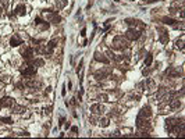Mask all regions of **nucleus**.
Segmentation results:
<instances>
[{"label":"nucleus","mask_w":185,"mask_h":139,"mask_svg":"<svg viewBox=\"0 0 185 139\" xmlns=\"http://www.w3.org/2000/svg\"><path fill=\"white\" fill-rule=\"evenodd\" d=\"M67 0H56V9L57 10H61V9H64L65 6H67Z\"/></svg>","instance_id":"dca6fc26"},{"label":"nucleus","mask_w":185,"mask_h":139,"mask_svg":"<svg viewBox=\"0 0 185 139\" xmlns=\"http://www.w3.org/2000/svg\"><path fill=\"white\" fill-rule=\"evenodd\" d=\"M0 81L4 82V84H10V82H11V79H10L9 75H0Z\"/></svg>","instance_id":"5701e85b"},{"label":"nucleus","mask_w":185,"mask_h":139,"mask_svg":"<svg viewBox=\"0 0 185 139\" xmlns=\"http://www.w3.org/2000/svg\"><path fill=\"white\" fill-rule=\"evenodd\" d=\"M106 72H107V70H105V71H98V72L95 74V78L98 81H103L106 78Z\"/></svg>","instance_id":"4468645a"},{"label":"nucleus","mask_w":185,"mask_h":139,"mask_svg":"<svg viewBox=\"0 0 185 139\" xmlns=\"http://www.w3.org/2000/svg\"><path fill=\"white\" fill-rule=\"evenodd\" d=\"M125 38H127L128 40H136V39L140 38V32L134 29V28H129L128 31L125 32Z\"/></svg>","instance_id":"20e7f679"},{"label":"nucleus","mask_w":185,"mask_h":139,"mask_svg":"<svg viewBox=\"0 0 185 139\" xmlns=\"http://www.w3.org/2000/svg\"><path fill=\"white\" fill-rule=\"evenodd\" d=\"M49 20L53 24H58V22H61V17L57 16V13H49Z\"/></svg>","instance_id":"f8f14e48"},{"label":"nucleus","mask_w":185,"mask_h":139,"mask_svg":"<svg viewBox=\"0 0 185 139\" xmlns=\"http://www.w3.org/2000/svg\"><path fill=\"white\" fill-rule=\"evenodd\" d=\"M152 61H153V56H152L150 53L146 56V58H145V65L146 67H149L150 64H152Z\"/></svg>","instance_id":"412c9836"},{"label":"nucleus","mask_w":185,"mask_h":139,"mask_svg":"<svg viewBox=\"0 0 185 139\" xmlns=\"http://www.w3.org/2000/svg\"><path fill=\"white\" fill-rule=\"evenodd\" d=\"M99 100H103V102H107V99H109V96L106 95V93H103V95H99V97H98Z\"/></svg>","instance_id":"b1692460"},{"label":"nucleus","mask_w":185,"mask_h":139,"mask_svg":"<svg viewBox=\"0 0 185 139\" xmlns=\"http://www.w3.org/2000/svg\"><path fill=\"white\" fill-rule=\"evenodd\" d=\"M95 60L96 61H100V63H105V64L109 63V58H107L103 53H100V52H95Z\"/></svg>","instance_id":"9d476101"},{"label":"nucleus","mask_w":185,"mask_h":139,"mask_svg":"<svg viewBox=\"0 0 185 139\" xmlns=\"http://www.w3.org/2000/svg\"><path fill=\"white\" fill-rule=\"evenodd\" d=\"M166 74L168 75V77H173V78H177L180 75V70H175V68H168L166 71Z\"/></svg>","instance_id":"ddd939ff"},{"label":"nucleus","mask_w":185,"mask_h":139,"mask_svg":"<svg viewBox=\"0 0 185 139\" xmlns=\"http://www.w3.org/2000/svg\"><path fill=\"white\" fill-rule=\"evenodd\" d=\"M11 107H13V111L14 113H23V111H25L24 106H20V104H16V103H14Z\"/></svg>","instance_id":"6ab92c4d"},{"label":"nucleus","mask_w":185,"mask_h":139,"mask_svg":"<svg viewBox=\"0 0 185 139\" xmlns=\"http://www.w3.org/2000/svg\"><path fill=\"white\" fill-rule=\"evenodd\" d=\"M150 115H152V108H150V106H145V107H142V110H140V113H139L138 117L149 118Z\"/></svg>","instance_id":"6e6552de"},{"label":"nucleus","mask_w":185,"mask_h":139,"mask_svg":"<svg viewBox=\"0 0 185 139\" xmlns=\"http://www.w3.org/2000/svg\"><path fill=\"white\" fill-rule=\"evenodd\" d=\"M21 72L25 78H32L36 75V67L35 65H27L24 68H21Z\"/></svg>","instance_id":"f03ea898"},{"label":"nucleus","mask_w":185,"mask_h":139,"mask_svg":"<svg viewBox=\"0 0 185 139\" xmlns=\"http://www.w3.org/2000/svg\"><path fill=\"white\" fill-rule=\"evenodd\" d=\"M13 104H14V100L11 99V97H9V96L2 97V100H0V106H2V107H11Z\"/></svg>","instance_id":"0eeeda50"},{"label":"nucleus","mask_w":185,"mask_h":139,"mask_svg":"<svg viewBox=\"0 0 185 139\" xmlns=\"http://www.w3.org/2000/svg\"><path fill=\"white\" fill-rule=\"evenodd\" d=\"M65 93H67V91H65V85H64V86H63V91H61V95L65 96Z\"/></svg>","instance_id":"bb28decb"},{"label":"nucleus","mask_w":185,"mask_h":139,"mask_svg":"<svg viewBox=\"0 0 185 139\" xmlns=\"http://www.w3.org/2000/svg\"><path fill=\"white\" fill-rule=\"evenodd\" d=\"M109 118H107V117H103V118H100V120H99V121H98V124H99V125H100V127H103V128H106V127H109Z\"/></svg>","instance_id":"f3484780"},{"label":"nucleus","mask_w":185,"mask_h":139,"mask_svg":"<svg viewBox=\"0 0 185 139\" xmlns=\"http://www.w3.org/2000/svg\"><path fill=\"white\" fill-rule=\"evenodd\" d=\"M91 111L93 113V114H102V113L105 111V107H103L102 103H96V104H92L91 106Z\"/></svg>","instance_id":"423d86ee"},{"label":"nucleus","mask_w":185,"mask_h":139,"mask_svg":"<svg viewBox=\"0 0 185 139\" xmlns=\"http://www.w3.org/2000/svg\"><path fill=\"white\" fill-rule=\"evenodd\" d=\"M163 22H164V24H168V25H174L177 21H175V20H173V18L166 17V18H163Z\"/></svg>","instance_id":"4be33fe9"},{"label":"nucleus","mask_w":185,"mask_h":139,"mask_svg":"<svg viewBox=\"0 0 185 139\" xmlns=\"http://www.w3.org/2000/svg\"><path fill=\"white\" fill-rule=\"evenodd\" d=\"M129 40L127 39V38H124V36H116L113 39V43H112V46L113 49H117V50H125L128 46H129Z\"/></svg>","instance_id":"f257e3e1"},{"label":"nucleus","mask_w":185,"mask_h":139,"mask_svg":"<svg viewBox=\"0 0 185 139\" xmlns=\"http://www.w3.org/2000/svg\"><path fill=\"white\" fill-rule=\"evenodd\" d=\"M25 13H27V7L24 4H18L14 10V16H24Z\"/></svg>","instance_id":"9b49d317"},{"label":"nucleus","mask_w":185,"mask_h":139,"mask_svg":"<svg viewBox=\"0 0 185 139\" xmlns=\"http://www.w3.org/2000/svg\"><path fill=\"white\" fill-rule=\"evenodd\" d=\"M136 127H138V129H140L142 132H145V131H147L150 128V124L146 118L138 117V120H136Z\"/></svg>","instance_id":"7ed1b4c3"},{"label":"nucleus","mask_w":185,"mask_h":139,"mask_svg":"<svg viewBox=\"0 0 185 139\" xmlns=\"http://www.w3.org/2000/svg\"><path fill=\"white\" fill-rule=\"evenodd\" d=\"M170 107H171V108H180L181 107V102L178 99H173L171 102H170Z\"/></svg>","instance_id":"a211bd4d"},{"label":"nucleus","mask_w":185,"mask_h":139,"mask_svg":"<svg viewBox=\"0 0 185 139\" xmlns=\"http://www.w3.org/2000/svg\"><path fill=\"white\" fill-rule=\"evenodd\" d=\"M71 131H72L74 134H77V132H78V128H77V127H72V128H71Z\"/></svg>","instance_id":"c85d7f7f"},{"label":"nucleus","mask_w":185,"mask_h":139,"mask_svg":"<svg viewBox=\"0 0 185 139\" xmlns=\"http://www.w3.org/2000/svg\"><path fill=\"white\" fill-rule=\"evenodd\" d=\"M82 64H84V60H81V61H79V64H78V68H77V72H78V74H79L81 68H82Z\"/></svg>","instance_id":"a878e982"},{"label":"nucleus","mask_w":185,"mask_h":139,"mask_svg":"<svg viewBox=\"0 0 185 139\" xmlns=\"http://www.w3.org/2000/svg\"><path fill=\"white\" fill-rule=\"evenodd\" d=\"M2 122H4V124H11V118L10 117H2Z\"/></svg>","instance_id":"393cba45"},{"label":"nucleus","mask_w":185,"mask_h":139,"mask_svg":"<svg viewBox=\"0 0 185 139\" xmlns=\"http://www.w3.org/2000/svg\"><path fill=\"white\" fill-rule=\"evenodd\" d=\"M21 54H23L27 60H31L32 57H34V49L29 47V46H24L23 49H21Z\"/></svg>","instance_id":"39448f33"},{"label":"nucleus","mask_w":185,"mask_h":139,"mask_svg":"<svg viewBox=\"0 0 185 139\" xmlns=\"http://www.w3.org/2000/svg\"><path fill=\"white\" fill-rule=\"evenodd\" d=\"M10 45H11V46H20V45H23L21 36L17 35V33H14V35L11 36V39H10Z\"/></svg>","instance_id":"1a4fd4ad"},{"label":"nucleus","mask_w":185,"mask_h":139,"mask_svg":"<svg viewBox=\"0 0 185 139\" xmlns=\"http://www.w3.org/2000/svg\"><path fill=\"white\" fill-rule=\"evenodd\" d=\"M49 92H51V86H47L46 88V93H49Z\"/></svg>","instance_id":"c756f323"},{"label":"nucleus","mask_w":185,"mask_h":139,"mask_svg":"<svg viewBox=\"0 0 185 139\" xmlns=\"http://www.w3.org/2000/svg\"><path fill=\"white\" fill-rule=\"evenodd\" d=\"M2 13H3V7H0V16H2Z\"/></svg>","instance_id":"7c9ffc66"},{"label":"nucleus","mask_w":185,"mask_h":139,"mask_svg":"<svg viewBox=\"0 0 185 139\" xmlns=\"http://www.w3.org/2000/svg\"><path fill=\"white\" fill-rule=\"evenodd\" d=\"M175 47H177V49H181V50L184 49V36H181V39H177Z\"/></svg>","instance_id":"aec40b11"},{"label":"nucleus","mask_w":185,"mask_h":139,"mask_svg":"<svg viewBox=\"0 0 185 139\" xmlns=\"http://www.w3.org/2000/svg\"><path fill=\"white\" fill-rule=\"evenodd\" d=\"M160 42L161 43H167L168 42V33L166 31H163V29H160Z\"/></svg>","instance_id":"2eb2a0df"},{"label":"nucleus","mask_w":185,"mask_h":139,"mask_svg":"<svg viewBox=\"0 0 185 139\" xmlns=\"http://www.w3.org/2000/svg\"><path fill=\"white\" fill-rule=\"evenodd\" d=\"M85 35H86V29H82V31H81V36H85Z\"/></svg>","instance_id":"cd10ccee"}]
</instances>
